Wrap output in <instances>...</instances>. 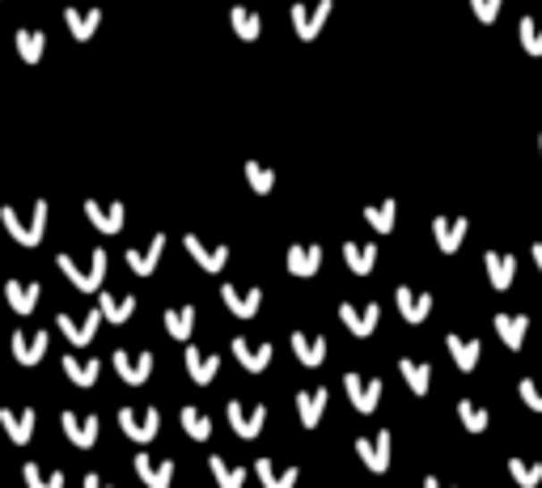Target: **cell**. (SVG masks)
<instances>
[{"label": "cell", "instance_id": "obj_1", "mask_svg": "<svg viewBox=\"0 0 542 488\" xmlns=\"http://www.w3.org/2000/svg\"><path fill=\"white\" fill-rule=\"evenodd\" d=\"M0 221L9 229V238L21 246H38L43 243V234H47V200H34L30 204V217H21L13 204H4L0 209Z\"/></svg>", "mask_w": 542, "mask_h": 488}, {"label": "cell", "instance_id": "obj_2", "mask_svg": "<svg viewBox=\"0 0 542 488\" xmlns=\"http://www.w3.org/2000/svg\"><path fill=\"white\" fill-rule=\"evenodd\" d=\"M106 263H111V255H106L102 246L89 255V268H80V263L72 260V255H64V251L55 255V268H60V272L72 280V289H80V293H97V289H102V280H106Z\"/></svg>", "mask_w": 542, "mask_h": 488}, {"label": "cell", "instance_id": "obj_3", "mask_svg": "<svg viewBox=\"0 0 542 488\" xmlns=\"http://www.w3.org/2000/svg\"><path fill=\"white\" fill-rule=\"evenodd\" d=\"M119 429L136 446H144V441H153L161 433V412L157 407H119Z\"/></svg>", "mask_w": 542, "mask_h": 488}, {"label": "cell", "instance_id": "obj_4", "mask_svg": "<svg viewBox=\"0 0 542 488\" xmlns=\"http://www.w3.org/2000/svg\"><path fill=\"white\" fill-rule=\"evenodd\" d=\"M331 9H335L331 0H318V4H292V9H288V17H292V30L301 34L305 43H314V39L322 34V26H326Z\"/></svg>", "mask_w": 542, "mask_h": 488}, {"label": "cell", "instance_id": "obj_5", "mask_svg": "<svg viewBox=\"0 0 542 488\" xmlns=\"http://www.w3.org/2000/svg\"><path fill=\"white\" fill-rule=\"evenodd\" d=\"M377 319H382V306H377V302H365V306L343 302V306H339V323L348 327L356 340H368V336L377 331Z\"/></svg>", "mask_w": 542, "mask_h": 488}, {"label": "cell", "instance_id": "obj_6", "mask_svg": "<svg viewBox=\"0 0 542 488\" xmlns=\"http://www.w3.org/2000/svg\"><path fill=\"white\" fill-rule=\"evenodd\" d=\"M343 390H348L351 407L368 416V412H377L382 404V378H360V374H343Z\"/></svg>", "mask_w": 542, "mask_h": 488}, {"label": "cell", "instance_id": "obj_7", "mask_svg": "<svg viewBox=\"0 0 542 488\" xmlns=\"http://www.w3.org/2000/svg\"><path fill=\"white\" fill-rule=\"evenodd\" d=\"M224 416H229V429H233V433H238V438H258V433H263V424H267V407L263 404H241V399H233V404H229V412H224Z\"/></svg>", "mask_w": 542, "mask_h": 488}, {"label": "cell", "instance_id": "obj_8", "mask_svg": "<svg viewBox=\"0 0 542 488\" xmlns=\"http://www.w3.org/2000/svg\"><path fill=\"white\" fill-rule=\"evenodd\" d=\"M85 221L97 229V234H119L123 221H128V209L119 204V200H85Z\"/></svg>", "mask_w": 542, "mask_h": 488}, {"label": "cell", "instance_id": "obj_9", "mask_svg": "<svg viewBox=\"0 0 542 488\" xmlns=\"http://www.w3.org/2000/svg\"><path fill=\"white\" fill-rule=\"evenodd\" d=\"M182 246H187V255L195 260V268H204V272H221L224 263H229V246L224 243H204L199 234H187Z\"/></svg>", "mask_w": 542, "mask_h": 488}, {"label": "cell", "instance_id": "obj_10", "mask_svg": "<svg viewBox=\"0 0 542 488\" xmlns=\"http://www.w3.org/2000/svg\"><path fill=\"white\" fill-rule=\"evenodd\" d=\"M356 458H360L373 475H382L385 467H390V429L373 433V438H356Z\"/></svg>", "mask_w": 542, "mask_h": 488}, {"label": "cell", "instance_id": "obj_11", "mask_svg": "<svg viewBox=\"0 0 542 488\" xmlns=\"http://www.w3.org/2000/svg\"><path fill=\"white\" fill-rule=\"evenodd\" d=\"M114 370H119V378L128 382V387H144L148 382V374H153V348H144V353H123V348H114Z\"/></svg>", "mask_w": 542, "mask_h": 488}, {"label": "cell", "instance_id": "obj_12", "mask_svg": "<svg viewBox=\"0 0 542 488\" xmlns=\"http://www.w3.org/2000/svg\"><path fill=\"white\" fill-rule=\"evenodd\" d=\"M60 424H64V438L72 441L77 450H94L97 446V416L94 412H85V416H80V412H64Z\"/></svg>", "mask_w": 542, "mask_h": 488}, {"label": "cell", "instance_id": "obj_13", "mask_svg": "<svg viewBox=\"0 0 542 488\" xmlns=\"http://www.w3.org/2000/svg\"><path fill=\"white\" fill-rule=\"evenodd\" d=\"M34 407H0V429L9 433V441L13 446H30L34 438Z\"/></svg>", "mask_w": 542, "mask_h": 488}, {"label": "cell", "instance_id": "obj_14", "mask_svg": "<svg viewBox=\"0 0 542 488\" xmlns=\"http://www.w3.org/2000/svg\"><path fill=\"white\" fill-rule=\"evenodd\" d=\"M97 323H102V310H85V319H72V314H60V319H55V327H60V336H64L68 344H89L97 336Z\"/></svg>", "mask_w": 542, "mask_h": 488}, {"label": "cell", "instance_id": "obj_15", "mask_svg": "<svg viewBox=\"0 0 542 488\" xmlns=\"http://www.w3.org/2000/svg\"><path fill=\"white\" fill-rule=\"evenodd\" d=\"M233 357H238V365L246 374H263L271 365V357H275V348L271 344H250L246 336H233Z\"/></svg>", "mask_w": 542, "mask_h": 488}, {"label": "cell", "instance_id": "obj_16", "mask_svg": "<svg viewBox=\"0 0 542 488\" xmlns=\"http://www.w3.org/2000/svg\"><path fill=\"white\" fill-rule=\"evenodd\" d=\"M47 344H51V331H17L13 336L17 365H38V361L47 357Z\"/></svg>", "mask_w": 542, "mask_h": 488}, {"label": "cell", "instance_id": "obj_17", "mask_svg": "<svg viewBox=\"0 0 542 488\" xmlns=\"http://www.w3.org/2000/svg\"><path fill=\"white\" fill-rule=\"evenodd\" d=\"M161 255H165V234H153V243L148 246H131L128 255V268L136 272V277H153V268L161 263Z\"/></svg>", "mask_w": 542, "mask_h": 488}, {"label": "cell", "instance_id": "obj_18", "mask_svg": "<svg viewBox=\"0 0 542 488\" xmlns=\"http://www.w3.org/2000/svg\"><path fill=\"white\" fill-rule=\"evenodd\" d=\"M466 229H470L466 217H432V234H436V246H441L445 255H453V251L466 243Z\"/></svg>", "mask_w": 542, "mask_h": 488}, {"label": "cell", "instance_id": "obj_19", "mask_svg": "<svg viewBox=\"0 0 542 488\" xmlns=\"http://www.w3.org/2000/svg\"><path fill=\"white\" fill-rule=\"evenodd\" d=\"M288 272H292V277H314V272H318L322 268V246L318 243H292L288 246Z\"/></svg>", "mask_w": 542, "mask_h": 488}, {"label": "cell", "instance_id": "obj_20", "mask_svg": "<svg viewBox=\"0 0 542 488\" xmlns=\"http://www.w3.org/2000/svg\"><path fill=\"white\" fill-rule=\"evenodd\" d=\"M221 302L233 310L238 319H255L258 306H263V293H258V289H238V285H229V280H224V285H221Z\"/></svg>", "mask_w": 542, "mask_h": 488}, {"label": "cell", "instance_id": "obj_21", "mask_svg": "<svg viewBox=\"0 0 542 488\" xmlns=\"http://www.w3.org/2000/svg\"><path fill=\"white\" fill-rule=\"evenodd\" d=\"M483 268H487V280H492V289H509L512 277H517V255H509V251H487L483 255Z\"/></svg>", "mask_w": 542, "mask_h": 488}, {"label": "cell", "instance_id": "obj_22", "mask_svg": "<svg viewBox=\"0 0 542 488\" xmlns=\"http://www.w3.org/2000/svg\"><path fill=\"white\" fill-rule=\"evenodd\" d=\"M394 302H399V314L407 323H424L432 314V297L428 293H415L411 285H399V289H394Z\"/></svg>", "mask_w": 542, "mask_h": 488}, {"label": "cell", "instance_id": "obj_23", "mask_svg": "<svg viewBox=\"0 0 542 488\" xmlns=\"http://www.w3.org/2000/svg\"><path fill=\"white\" fill-rule=\"evenodd\" d=\"M445 348H449V357H453V365H458L462 374H475L478 353H483L475 336H458V331H449V336H445Z\"/></svg>", "mask_w": 542, "mask_h": 488}, {"label": "cell", "instance_id": "obj_24", "mask_svg": "<svg viewBox=\"0 0 542 488\" xmlns=\"http://www.w3.org/2000/svg\"><path fill=\"white\" fill-rule=\"evenodd\" d=\"M64 26L72 30V39H94L97 34V26H102V9L97 4H89V9H77V4H68L64 9Z\"/></svg>", "mask_w": 542, "mask_h": 488}, {"label": "cell", "instance_id": "obj_25", "mask_svg": "<svg viewBox=\"0 0 542 488\" xmlns=\"http://www.w3.org/2000/svg\"><path fill=\"white\" fill-rule=\"evenodd\" d=\"M38 297H43V285H38V280H9V285H4V302H9L17 314H34Z\"/></svg>", "mask_w": 542, "mask_h": 488}, {"label": "cell", "instance_id": "obj_26", "mask_svg": "<svg viewBox=\"0 0 542 488\" xmlns=\"http://www.w3.org/2000/svg\"><path fill=\"white\" fill-rule=\"evenodd\" d=\"M216 370H221V357H216V353H199V348L187 340V374H191L195 387H207V382L216 378Z\"/></svg>", "mask_w": 542, "mask_h": 488}, {"label": "cell", "instance_id": "obj_27", "mask_svg": "<svg viewBox=\"0 0 542 488\" xmlns=\"http://www.w3.org/2000/svg\"><path fill=\"white\" fill-rule=\"evenodd\" d=\"M136 472H140V480L148 488H170L174 484V458H161V463H153V458L144 455H136Z\"/></svg>", "mask_w": 542, "mask_h": 488}, {"label": "cell", "instance_id": "obj_28", "mask_svg": "<svg viewBox=\"0 0 542 488\" xmlns=\"http://www.w3.org/2000/svg\"><path fill=\"white\" fill-rule=\"evenodd\" d=\"M343 263L356 277H368L377 268V243H343Z\"/></svg>", "mask_w": 542, "mask_h": 488}, {"label": "cell", "instance_id": "obj_29", "mask_svg": "<svg viewBox=\"0 0 542 488\" xmlns=\"http://www.w3.org/2000/svg\"><path fill=\"white\" fill-rule=\"evenodd\" d=\"M288 344H292L297 361H301V365H309V370L326 361V340H322V336H309V331H292V340H288Z\"/></svg>", "mask_w": 542, "mask_h": 488}, {"label": "cell", "instance_id": "obj_30", "mask_svg": "<svg viewBox=\"0 0 542 488\" xmlns=\"http://www.w3.org/2000/svg\"><path fill=\"white\" fill-rule=\"evenodd\" d=\"M495 331H500V340H504L512 353H517V348L526 344L529 319H526V314H509V310H500V314H495Z\"/></svg>", "mask_w": 542, "mask_h": 488}, {"label": "cell", "instance_id": "obj_31", "mask_svg": "<svg viewBox=\"0 0 542 488\" xmlns=\"http://www.w3.org/2000/svg\"><path fill=\"white\" fill-rule=\"evenodd\" d=\"M13 47H17V56H21V64H38V60H43V51H47V34L21 26V30L13 34Z\"/></svg>", "mask_w": 542, "mask_h": 488}, {"label": "cell", "instance_id": "obj_32", "mask_svg": "<svg viewBox=\"0 0 542 488\" xmlns=\"http://www.w3.org/2000/svg\"><path fill=\"white\" fill-rule=\"evenodd\" d=\"M326 387H309V390H301L297 395V412H301V424L305 429H314V424L322 421V412H326Z\"/></svg>", "mask_w": 542, "mask_h": 488}, {"label": "cell", "instance_id": "obj_33", "mask_svg": "<svg viewBox=\"0 0 542 488\" xmlns=\"http://www.w3.org/2000/svg\"><path fill=\"white\" fill-rule=\"evenodd\" d=\"M97 310H102V319H106V323H128L131 314H136V297H131V293H123V297H114V293H102V297H97Z\"/></svg>", "mask_w": 542, "mask_h": 488}, {"label": "cell", "instance_id": "obj_34", "mask_svg": "<svg viewBox=\"0 0 542 488\" xmlns=\"http://www.w3.org/2000/svg\"><path fill=\"white\" fill-rule=\"evenodd\" d=\"M229 26H233V34H238L241 43H255L258 34H263L258 13H255V9H246V4H233V9H229Z\"/></svg>", "mask_w": 542, "mask_h": 488}, {"label": "cell", "instance_id": "obj_35", "mask_svg": "<svg viewBox=\"0 0 542 488\" xmlns=\"http://www.w3.org/2000/svg\"><path fill=\"white\" fill-rule=\"evenodd\" d=\"M195 331V306L187 302V306H170L165 310V336H174V340H191Z\"/></svg>", "mask_w": 542, "mask_h": 488}, {"label": "cell", "instance_id": "obj_36", "mask_svg": "<svg viewBox=\"0 0 542 488\" xmlns=\"http://www.w3.org/2000/svg\"><path fill=\"white\" fill-rule=\"evenodd\" d=\"M255 475L263 480V488H297V467H275L271 458H258Z\"/></svg>", "mask_w": 542, "mask_h": 488}, {"label": "cell", "instance_id": "obj_37", "mask_svg": "<svg viewBox=\"0 0 542 488\" xmlns=\"http://www.w3.org/2000/svg\"><path fill=\"white\" fill-rule=\"evenodd\" d=\"M178 421H182V433H187L191 441H207V438H212V416H207L204 407L187 404V407H182V416H178Z\"/></svg>", "mask_w": 542, "mask_h": 488}, {"label": "cell", "instance_id": "obj_38", "mask_svg": "<svg viewBox=\"0 0 542 488\" xmlns=\"http://www.w3.org/2000/svg\"><path fill=\"white\" fill-rule=\"evenodd\" d=\"M365 221L373 226V234H390L394 221H399V204H394V200H377V204L365 209Z\"/></svg>", "mask_w": 542, "mask_h": 488}, {"label": "cell", "instance_id": "obj_39", "mask_svg": "<svg viewBox=\"0 0 542 488\" xmlns=\"http://www.w3.org/2000/svg\"><path fill=\"white\" fill-rule=\"evenodd\" d=\"M399 374H402V382L415 390V395H428V387H432V370L424 365V361H411V357H402L399 361Z\"/></svg>", "mask_w": 542, "mask_h": 488}, {"label": "cell", "instance_id": "obj_40", "mask_svg": "<svg viewBox=\"0 0 542 488\" xmlns=\"http://www.w3.org/2000/svg\"><path fill=\"white\" fill-rule=\"evenodd\" d=\"M458 421H462L466 433H483V429L492 424V416H487V407L475 404V399H458Z\"/></svg>", "mask_w": 542, "mask_h": 488}, {"label": "cell", "instance_id": "obj_41", "mask_svg": "<svg viewBox=\"0 0 542 488\" xmlns=\"http://www.w3.org/2000/svg\"><path fill=\"white\" fill-rule=\"evenodd\" d=\"M207 467H212V475H216L221 488H246V467H233V463H224L221 455L207 458Z\"/></svg>", "mask_w": 542, "mask_h": 488}, {"label": "cell", "instance_id": "obj_42", "mask_svg": "<svg viewBox=\"0 0 542 488\" xmlns=\"http://www.w3.org/2000/svg\"><path fill=\"white\" fill-rule=\"evenodd\" d=\"M97 361H77V357H64V374H68V382L72 387H94L97 382Z\"/></svg>", "mask_w": 542, "mask_h": 488}, {"label": "cell", "instance_id": "obj_43", "mask_svg": "<svg viewBox=\"0 0 542 488\" xmlns=\"http://www.w3.org/2000/svg\"><path fill=\"white\" fill-rule=\"evenodd\" d=\"M21 480H26V488H64V472H47L38 463H26L21 467Z\"/></svg>", "mask_w": 542, "mask_h": 488}, {"label": "cell", "instance_id": "obj_44", "mask_svg": "<svg viewBox=\"0 0 542 488\" xmlns=\"http://www.w3.org/2000/svg\"><path fill=\"white\" fill-rule=\"evenodd\" d=\"M509 472L521 488H538L542 484V463H526V458H509Z\"/></svg>", "mask_w": 542, "mask_h": 488}, {"label": "cell", "instance_id": "obj_45", "mask_svg": "<svg viewBox=\"0 0 542 488\" xmlns=\"http://www.w3.org/2000/svg\"><path fill=\"white\" fill-rule=\"evenodd\" d=\"M517 34H521V47H526L529 56H542V21L521 17V21H517Z\"/></svg>", "mask_w": 542, "mask_h": 488}, {"label": "cell", "instance_id": "obj_46", "mask_svg": "<svg viewBox=\"0 0 542 488\" xmlns=\"http://www.w3.org/2000/svg\"><path fill=\"white\" fill-rule=\"evenodd\" d=\"M246 183H250L258 195H267L271 187H275V170L263 162H246Z\"/></svg>", "mask_w": 542, "mask_h": 488}, {"label": "cell", "instance_id": "obj_47", "mask_svg": "<svg viewBox=\"0 0 542 488\" xmlns=\"http://www.w3.org/2000/svg\"><path fill=\"white\" fill-rule=\"evenodd\" d=\"M517 395L526 399L529 412H542V382H534V378H521V387H517Z\"/></svg>", "mask_w": 542, "mask_h": 488}, {"label": "cell", "instance_id": "obj_48", "mask_svg": "<svg viewBox=\"0 0 542 488\" xmlns=\"http://www.w3.org/2000/svg\"><path fill=\"white\" fill-rule=\"evenodd\" d=\"M470 9H475V17L483 26H492L495 17H500V9H504V0H470Z\"/></svg>", "mask_w": 542, "mask_h": 488}, {"label": "cell", "instance_id": "obj_49", "mask_svg": "<svg viewBox=\"0 0 542 488\" xmlns=\"http://www.w3.org/2000/svg\"><path fill=\"white\" fill-rule=\"evenodd\" d=\"M85 488H111V484H106L97 472H85Z\"/></svg>", "mask_w": 542, "mask_h": 488}, {"label": "cell", "instance_id": "obj_50", "mask_svg": "<svg viewBox=\"0 0 542 488\" xmlns=\"http://www.w3.org/2000/svg\"><path fill=\"white\" fill-rule=\"evenodd\" d=\"M529 260H534V268H538V272H542V243H534V246H529Z\"/></svg>", "mask_w": 542, "mask_h": 488}, {"label": "cell", "instance_id": "obj_51", "mask_svg": "<svg viewBox=\"0 0 542 488\" xmlns=\"http://www.w3.org/2000/svg\"><path fill=\"white\" fill-rule=\"evenodd\" d=\"M424 488H449V484H441L436 475H424Z\"/></svg>", "mask_w": 542, "mask_h": 488}, {"label": "cell", "instance_id": "obj_52", "mask_svg": "<svg viewBox=\"0 0 542 488\" xmlns=\"http://www.w3.org/2000/svg\"><path fill=\"white\" fill-rule=\"evenodd\" d=\"M538 149H542V136H538Z\"/></svg>", "mask_w": 542, "mask_h": 488}]
</instances>
